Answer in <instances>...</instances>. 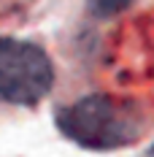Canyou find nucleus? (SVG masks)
Returning <instances> with one entry per match:
<instances>
[{"label":"nucleus","instance_id":"nucleus-2","mask_svg":"<svg viewBox=\"0 0 154 157\" xmlns=\"http://www.w3.org/2000/svg\"><path fill=\"white\" fill-rule=\"evenodd\" d=\"M54 87V63L46 49L0 35V103L38 106Z\"/></svg>","mask_w":154,"mask_h":157},{"label":"nucleus","instance_id":"nucleus-4","mask_svg":"<svg viewBox=\"0 0 154 157\" xmlns=\"http://www.w3.org/2000/svg\"><path fill=\"white\" fill-rule=\"evenodd\" d=\"M143 157H154V146H152V149H149V152H146Z\"/></svg>","mask_w":154,"mask_h":157},{"label":"nucleus","instance_id":"nucleus-1","mask_svg":"<svg viewBox=\"0 0 154 157\" xmlns=\"http://www.w3.org/2000/svg\"><path fill=\"white\" fill-rule=\"evenodd\" d=\"M57 130L68 141L92 152L124 149L141 136V117L133 103L108 92H89L57 111Z\"/></svg>","mask_w":154,"mask_h":157},{"label":"nucleus","instance_id":"nucleus-3","mask_svg":"<svg viewBox=\"0 0 154 157\" xmlns=\"http://www.w3.org/2000/svg\"><path fill=\"white\" fill-rule=\"evenodd\" d=\"M95 16H114L130 6V0H87Z\"/></svg>","mask_w":154,"mask_h":157}]
</instances>
